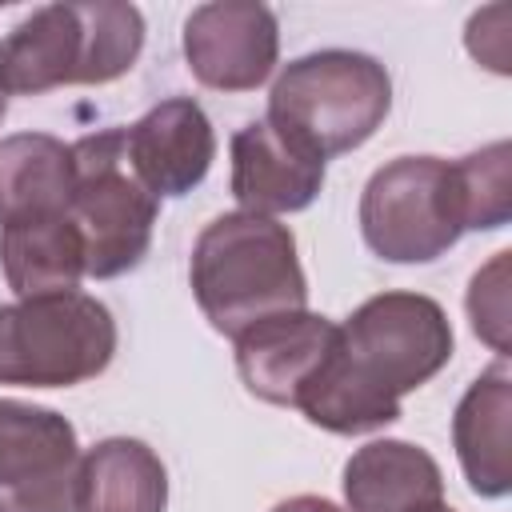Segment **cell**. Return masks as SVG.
Masks as SVG:
<instances>
[{"label": "cell", "mask_w": 512, "mask_h": 512, "mask_svg": "<svg viewBox=\"0 0 512 512\" xmlns=\"http://www.w3.org/2000/svg\"><path fill=\"white\" fill-rule=\"evenodd\" d=\"M452 360V324L420 292H384L364 300L328 348L296 408L308 424L360 436L400 420V400L428 384Z\"/></svg>", "instance_id": "cell-1"}, {"label": "cell", "mask_w": 512, "mask_h": 512, "mask_svg": "<svg viewBox=\"0 0 512 512\" xmlns=\"http://www.w3.org/2000/svg\"><path fill=\"white\" fill-rule=\"evenodd\" d=\"M188 276L208 324L232 340L268 316L304 312L308 304L296 236L272 216H216L196 236Z\"/></svg>", "instance_id": "cell-2"}, {"label": "cell", "mask_w": 512, "mask_h": 512, "mask_svg": "<svg viewBox=\"0 0 512 512\" xmlns=\"http://www.w3.org/2000/svg\"><path fill=\"white\" fill-rule=\"evenodd\" d=\"M144 48L132 4H48L0 40V96H40L64 84L120 80Z\"/></svg>", "instance_id": "cell-3"}, {"label": "cell", "mask_w": 512, "mask_h": 512, "mask_svg": "<svg viewBox=\"0 0 512 512\" xmlns=\"http://www.w3.org/2000/svg\"><path fill=\"white\" fill-rule=\"evenodd\" d=\"M392 108V80L364 52H312L292 60L268 96V124L316 160L360 148Z\"/></svg>", "instance_id": "cell-4"}, {"label": "cell", "mask_w": 512, "mask_h": 512, "mask_svg": "<svg viewBox=\"0 0 512 512\" xmlns=\"http://www.w3.org/2000/svg\"><path fill=\"white\" fill-rule=\"evenodd\" d=\"M116 356L112 312L84 292L0 304V384L72 388Z\"/></svg>", "instance_id": "cell-5"}, {"label": "cell", "mask_w": 512, "mask_h": 512, "mask_svg": "<svg viewBox=\"0 0 512 512\" xmlns=\"http://www.w3.org/2000/svg\"><path fill=\"white\" fill-rule=\"evenodd\" d=\"M68 216L84 240V276L112 280L132 272L152 244L156 196L136 180L124 152V128H104L72 144Z\"/></svg>", "instance_id": "cell-6"}, {"label": "cell", "mask_w": 512, "mask_h": 512, "mask_svg": "<svg viewBox=\"0 0 512 512\" xmlns=\"http://www.w3.org/2000/svg\"><path fill=\"white\" fill-rule=\"evenodd\" d=\"M360 232L380 260L428 264L468 232L456 164L440 156H400L372 172L360 196Z\"/></svg>", "instance_id": "cell-7"}, {"label": "cell", "mask_w": 512, "mask_h": 512, "mask_svg": "<svg viewBox=\"0 0 512 512\" xmlns=\"http://www.w3.org/2000/svg\"><path fill=\"white\" fill-rule=\"evenodd\" d=\"M76 428L36 404L0 400V512H76Z\"/></svg>", "instance_id": "cell-8"}, {"label": "cell", "mask_w": 512, "mask_h": 512, "mask_svg": "<svg viewBox=\"0 0 512 512\" xmlns=\"http://www.w3.org/2000/svg\"><path fill=\"white\" fill-rule=\"evenodd\" d=\"M276 16L252 0L200 4L184 20V56L192 76L216 92H252L276 68Z\"/></svg>", "instance_id": "cell-9"}, {"label": "cell", "mask_w": 512, "mask_h": 512, "mask_svg": "<svg viewBox=\"0 0 512 512\" xmlns=\"http://www.w3.org/2000/svg\"><path fill=\"white\" fill-rule=\"evenodd\" d=\"M124 152L136 180L160 196L192 192L216 156V136L204 108L188 96H172L148 108L132 128H124Z\"/></svg>", "instance_id": "cell-10"}, {"label": "cell", "mask_w": 512, "mask_h": 512, "mask_svg": "<svg viewBox=\"0 0 512 512\" xmlns=\"http://www.w3.org/2000/svg\"><path fill=\"white\" fill-rule=\"evenodd\" d=\"M336 344V324L312 312H284L236 336V372L244 388L268 404L296 408L304 384Z\"/></svg>", "instance_id": "cell-11"}, {"label": "cell", "mask_w": 512, "mask_h": 512, "mask_svg": "<svg viewBox=\"0 0 512 512\" xmlns=\"http://www.w3.org/2000/svg\"><path fill=\"white\" fill-rule=\"evenodd\" d=\"M324 188V160L292 144L268 120H252L232 136V196L252 216L300 212Z\"/></svg>", "instance_id": "cell-12"}, {"label": "cell", "mask_w": 512, "mask_h": 512, "mask_svg": "<svg viewBox=\"0 0 512 512\" xmlns=\"http://www.w3.org/2000/svg\"><path fill=\"white\" fill-rule=\"evenodd\" d=\"M452 440L464 480L476 496H508L512 488V376L492 364L456 404Z\"/></svg>", "instance_id": "cell-13"}, {"label": "cell", "mask_w": 512, "mask_h": 512, "mask_svg": "<svg viewBox=\"0 0 512 512\" xmlns=\"http://www.w3.org/2000/svg\"><path fill=\"white\" fill-rule=\"evenodd\" d=\"M348 512H424L444 500L436 460L408 440H372L344 464Z\"/></svg>", "instance_id": "cell-14"}, {"label": "cell", "mask_w": 512, "mask_h": 512, "mask_svg": "<svg viewBox=\"0 0 512 512\" xmlns=\"http://www.w3.org/2000/svg\"><path fill=\"white\" fill-rule=\"evenodd\" d=\"M0 268L20 300L76 292L84 276V240L68 212L32 216L0 228Z\"/></svg>", "instance_id": "cell-15"}, {"label": "cell", "mask_w": 512, "mask_h": 512, "mask_svg": "<svg viewBox=\"0 0 512 512\" xmlns=\"http://www.w3.org/2000/svg\"><path fill=\"white\" fill-rule=\"evenodd\" d=\"M168 472L144 440L112 436L80 456L76 512H164Z\"/></svg>", "instance_id": "cell-16"}, {"label": "cell", "mask_w": 512, "mask_h": 512, "mask_svg": "<svg viewBox=\"0 0 512 512\" xmlns=\"http://www.w3.org/2000/svg\"><path fill=\"white\" fill-rule=\"evenodd\" d=\"M72 176V144L44 132L0 140V228L68 212Z\"/></svg>", "instance_id": "cell-17"}, {"label": "cell", "mask_w": 512, "mask_h": 512, "mask_svg": "<svg viewBox=\"0 0 512 512\" xmlns=\"http://www.w3.org/2000/svg\"><path fill=\"white\" fill-rule=\"evenodd\" d=\"M508 144L496 140L464 160H456L460 188H464V216L468 228H500L508 220Z\"/></svg>", "instance_id": "cell-18"}, {"label": "cell", "mask_w": 512, "mask_h": 512, "mask_svg": "<svg viewBox=\"0 0 512 512\" xmlns=\"http://www.w3.org/2000/svg\"><path fill=\"white\" fill-rule=\"evenodd\" d=\"M468 316H472V332L504 356L508 352V252H496L472 276Z\"/></svg>", "instance_id": "cell-19"}, {"label": "cell", "mask_w": 512, "mask_h": 512, "mask_svg": "<svg viewBox=\"0 0 512 512\" xmlns=\"http://www.w3.org/2000/svg\"><path fill=\"white\" fill-rule=\"evenodd\" d=\"M508 20H512V8L508 4H492L484 12H476L468 20V52L488 64L492 72H508L512 64V36H508Z\"/></svg>", "instance_id": "cell-20"}, {"label": "cell", "mask_w": 512, "mask_h": 512, "mask_svg": "<svg viewBox=\"0 0 512 512\" xmlns=\"http://www.w3.org/2000/svg\"><path fill=\"white\" fill-rule=\"evenodd\" d=\"M272 512H344V508H336L324 496H292V500H280Z\"/></svg>", "instance_id": "cell-21"}, {"label": "cell", "mask_w": 512, "mask_h": 512, "mask_svg": "<svg viewBox=\"0 0 512 512\" xmlns=\"http://www.w3.org/2000/svg\"><path fill=\"white\" fill-rule=\"evenodd\" d=\"M424 512H456V508H448V504L440 500V504H432V508H424Z\"/></svg>", "instance_id": "cell-22"}, {"label": "cell", "mask_w": 512, "mask_h": 512, "mask_svg": "<svg viewBox=\"0 0 512 512\" xmlns=\"http://www.w3.org/2000/svg\"><path fill=\"white\" fill-rule=\"evenodd\" d=\"M0 116H4V96H0Z\"/></svg>", "instance_id": "cell-23"}]
</instances>
